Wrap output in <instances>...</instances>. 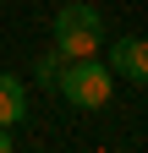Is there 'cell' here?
<instances>
[{
  "mask_svg": "<svg viewBox=\"0 0 148 153\" xmlns=\"http://www.w3.org/2000/svg\"><path fill=\"white\" fill-rule=\"evenodd\" d=\"M61 93L66 104H77V109H104L110 99H115V71H110V60L99 66L93 55H82V60H66L61 71Z\"/></svg>",
  "mask_w": 148,
  "mask_h": 153,
  "instance_id": "1",
  "label": "cell"
},
{
  "mask_svg": "<svg viewBox=\"0 0 148 153\" xmlns=\"http://www.w3.org/2000/svg\"><path fill=\"white\" fill-rule=\"evenodd\" d=\"M99 38H104V16H99V6L71 0V6H61V11H55V49H61L66 60L99 55Z\"/></svg>",
  "mask_w": 148,
  "mask_h": 153,
  "instance_id": "2",
  "label": "cell"
},
{
  "mask_svg": "<svg viewBox=\"0 0 148 153\" xmlns=\"http://www.w3.org/2000/svg\"><path fill=\"white\" fill-rule=\"evenodd\" d=\"M22 115H28V88L11 71H0V126H16Z\"/></svg>",
  "mask_w": 148,
  "mask_h": 153,
  "instance_id": "4",
  "label": "cell"
},
{
  "mask_svg": "<svg viewBox=\"0 0 148 153\" xmlns=\"http://www.w3.org/2000/svg\"><path fill=\"white\" fill-rule=\"evenodd\" d=\"M110 71L126 76V82H148V38H115L110 44Z\"/></svg>",
  "mask_w": 148,
  "mask_h": 153,
  "instance_id": "3",
  "label": "cell"
},
{
  "mask_svg": "<svg viewBox=\"0 0 148 153\" xmlns=\"http://www.w3.org/2000/svg\"><path fill=\"white\" fill-rule=\"evenodd\" d=\"M33 71H39V88H61V71H66V55L61 49H49V55H39V66H33Z\"/></svg>",
  "mask_w": 148,
  "mask_h": 153,
  "instance_id": "5",
  "label": "cell"
},
{
  "mask_svg": "<svg viewBox=\"0 0 148 153\" xmlns=\"http://www.w3.org/2000/svg\"><path fill=\"white\" fill-rule=\"evenodd\" d=\"M0 153H11V126H0Z\"/></svg>",
  "mask_w": 148,
  "mask_h": 153,
  "instance_id": "6",
  "label": "cell"
}]
</instances>
